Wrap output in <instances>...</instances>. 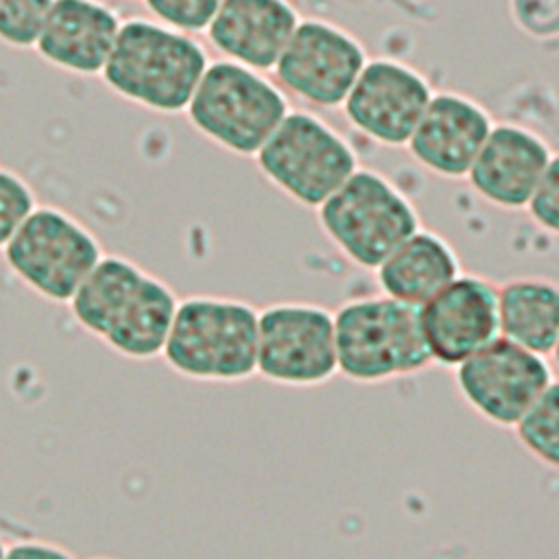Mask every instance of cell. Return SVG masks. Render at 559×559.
<instances>
[{"mask_svg":"<svg viewBox=\"0 0 559 559\" xmlns=\"http://www.w3.org/2000/svg\"><path fill=\"white\" fill-rule=\"evenodd\" d=\"M177 304L164 280L120 255H103L68 301L87 334L129 360L162 356Z\"/></svg>","mask_w":559,"mask_h":559,"instance_id":"1","label":"cell"},{"mask_svg":"<svg viewBox=\"0 0 559 559\" xmlns=\"http://www.w3.org/2000/svg\"><path fill=\"white\" fill-rule=\"evenodd\" d=\"M258 310L234 297L179 299L162 358L194 382L236 384L255 376Z\"/></svg>","mask_w":559,"mask_h":559,"instance_id":"2","label":"cell"},{"mask_svg":"<svg viewBox=\"0 0 559 559\" xmlns=\"http://www.w3.org/2000/svg\"><path fill=\"white\" fill-rule=\"evenodd\" d=\"M207 66L205 48L192 35L159 22L127 20L100 74L122 98L177 114L188 107Z\"/></svg>","mask_w":559,"mask_h":559,"instance_id":"3","label":"cell"},{"mask_svg":"<svg viewBox=\"0 0 559 559\" xmlns=\"http://www.w3.org/2000/svg\"><path fill=\"white\" fill-rule=\"evenodd\" d=\"M338 373L356 384H384L432 365L419 310L386 295L349 299L334 312Z\"/></svg>","mask_w":559,"mask_h":559,"instance_id":"4","label":"cell"},{"mask_svg":"<svg viewBox=\"0 0 559 559\" xmlns=\"http://www.w3.org/2000/svg\"><path fill=\"white\" fill-rule=\"evenodd\" d=\"M317 218L332 245L367 271H376L419 229V216L408 197L384 175L369 168H356L317 207Z\"/></svg>","mask_w":559,"mask_h":559,"instance_id":"5","label":"cell"},{"mask_svg":"<svg viewBox=\"0 0 559 559\" xmlns=\"http://www.w3.org/2000/svg\"><path fill=\"white\" fill-rule=\"evenodd\" d=\"M186 111L205 138L253 157L290 107L284 90L264 72L221 59L207 66Z\"/></svg>","mask_w":559,"mask_h":559,"instance_id":"6","label":"cell"},{"mask_svg":"<svg viewBox=\"0 0 559 559\" xmlns=\"http://www.w3.org/2000/svg\"><path fill=\"white\" fill-rule=\"evenodd\" d=\"M253 157L275 188L314 210L358 168L354 148L336 129L293 109Z\"/></svg>","mask_w":559,"mask_h":559,"instance_id":"7","label":"cell"},{"mask_svg":"<svg viewBox=\"0 0 559 559\" xmlns=\"http://www.w3.org/2000/svg\"><path fill=\"white\" fill-rule=\"evenodd\" d=\"M2 253L24 286L55 304H68L103 258L98 240L57 207H35Z\"/></svg>","mask_w":559,"mask_h":559,"instance_id":"8","label":"cell"},{"mask_svg":"<svg viewBox=\"0 0 559 559\" xmlns=\"http://www.w3.org/2000/svg\"><path fill=\"white\" fill-rule=\"evenodd\" d=\"M338 373L334 314L280 301L258 310L255 376L282 386H321Z\"/></svg>","mask_w":559,"mask_h":559,"instance_id":"9","label":"cell"},{"mask_svg":"<svg viewBox=\"0 0 559 559\" xmlns=\"http://www.w3.org/2000/svg\"><path fill=\"white\" fill-rule=\"evenodd\" d=\"M362 44L345 28L317 17L299 20L273 74L282 90L319 107H341L367 63Z\"/></svg>","mask_w":559,"mask_h":559,"instance_id":"10","label":"cell"},{"mask_svg":"<svg viewBox=\"0 0 559 559\" xmlns=\"http://www.w3.org/2000/svg\"><path fill=\"white\" fill-rule=\"evenodd\" d=\"M552 380L546 356L502 336L454 367L463 402L500 428H513Z\"/></svg>","mask_w":559,"mask_h":559,"instance_id":"11","label":"cell"},{"mask_svg":"<svg viewBox=\"0 0 559 559\" xmlns=\"http://www.w3.org/2000/svg\"><path fill=\"white\" fill-rule=\"evenodd\" d=\"M417 310L432 365L454 369L500 338L498 286L487 277L461 273Z\"/></svg>","mask_w":559,"mask_h":559,"instance_id":"12","label":"cell"},{"mask_svg":"<svg viewBox=\"0 0 559 559\" xmlns=\"http://www.w3.org/2000/svg\"><path fill=\"white\" fill-rule=\"evenodd\" d=\"M432 94L415 68L393 59H369L341 107L362 135L384 146H406Z\"/></svg>","mask_w":559,"mask_h":559,"instance_id":"13","label":"cell"},{"mask_svg":"<svg viewBox=\"0 0 559 559\" xmlns=\"http://www.w3.org/2000/svg\"><path fill=\"white\" fill-rule=\"evenodd\" d=\"M491 127L489 114L472 98L454 92H437L406 146L413 159L426 170L459 179L467 177Z\"/></svg>","mask_w":559,"mask_h":559,"instance_id":"14","label":"cell"},{"mask_svg":"<svg viewBox=\"0 0 559 559\" xmlns=\"http://www.w3.org/2000/svg\"><path fill=\"white\" fill-rule=\"evenodd\" d=\"M550 157L548 144L535 131L509 122L493 124L467 181L491 205L526 210Z\"/></svg>","mask_w":559,"mask_h":559,"instance_id":"15","label":"cell"},{"mask_svg":"<svg viewBox=\"0 0 559 559\" xmlns=\"http://www.w3.org/2000/svg\"><path fill=\"white\" fill-rule=\"evenodd\" d=\"M299 20L288 0H223L207 37L227 61L271 72Z\"/></svg>","mask_w":559,"mask_h":559,"instance_id":"16","label":"cell"},{"mask_svg":"<svg viewBox=\"0 0 559 559\" xmlns=\"http://www.w3.org/2000/svg\"><path fill=\"white\" fill-rule=\"evenodd\" d=\"M120 24L103 2L55 0L35 48L57 68L98 74L111 55Z\"/></svg>","mask_w":559,"mask_h":559,"instance_id":"17","label":"cell"},{"mask_svg":"<svg viewBox=\"0 0 559 559\" xmlns=\"http://www.w3.org/2000/svg\"><path fill=\"white\" fill-rule=\"evenodd\" d=\"M373 273L382 295L421 308L461 275V266L445 238L419 227Z\"/></svg>","mask_w":559,"mask_h":559,"instance_id":"18","label":"cell"},{"mask_svg":"<svg viewBox=\"0 0 559 559\" xmlns=\"http://www.w3.org/2000/svg\"><path fill=\"white\" fill-rule=\"evenodd\" d=\"M500 336L539 356H550L559 338V282L513 277L498 286Z\"/></svg>","mask_w":559,"mask_h":559,"instance_id":"19","label":"cell"},{"mask_svg":"<svg viewBox=\"0 0 559 559\" xmlns=\"http://www.w3.org/2000/svg\"><path fill=\"white\" fill-rule=\"evenodd\" d=\"M520 445L542 465L559 469V380H552L513 426Z\"/></svg>","mask_w":559,"mask_h":559,"instance_id":"20","label":"cell"},{"mask_svg":"<svg viewBox=\"0 0 559 559\" xmlns=\"http://www.w3.org/2000/svg\"><path fill=\"white\" fill-rule=\"evenodd\" d=\"M55 0H0V39L9 46H35Z\"/></svg>","mask_w":559,"mask_h":559,"instance_id":"21","label":"cell"},{"mask_svg":"<svg viewBox=\"0 0 559 559\" xmlns=\"http://www.w3.org/2000/svg\"><path fill=\"white\" fill-rule=\"evenodd\" d=\"M221 2L223 0H144L159 24L188 35L207 31Z\"/></svg>","mask_w":559,"mask_h":559,"instance_id":"22","label":"cell"},{"mask_svg":"<svg viewBox=\"0 0 559 559\" xmlns=\"http://www.w3.org/2000/svg\"><path fill=\"white\" fill-rule=\"evenodd\" d=\"M33 210L31 188L17 175L0 170V249L15 236Z\"/></svg>","mask_w":559,"mask_h":559,"instance_id":"23","label":"cell"},{"mask_svg":"<svg viewBox=\"0 0 559 559\" xmlns=\"http://www.w3.org/2000/svg\"><path fill=\"white\" fill-rule=\"evenodd\" d=\"M526 210L539 227L559 236V155L550 157Z\"/></svg>","mask_w":559,"mask_h":559,"instance_id":"24","label":"cell"},{"mask_svg":"<svg viewBox=\"0 0 559 559\" xmlns=\"http://www.w3.org/2000/svg\"><path fill=\"white\" fill-rule=\"evenodd\" d=\"M511 13L531 37H559V0H511Z\"/></svg>","mask_w":559,"mask_h":559,"instance_id":"25","label":"cell"},{"mask_svg":"<svg viewBox=\"0 0 559 559\" xmlns=\"http://www.w3.org/2000/svg\"><path fill=\"white\" fill-rule=\"evenodd\" d=\"M4 559H76L68 548L46 539H20L7 544Z\"/></svg>","mask_w":559,"mask_h":559,"instance_id":"26","label":"cell"},{"mask_svg":"<svg viewBox=\"0 0 559 559\" xmlns=\"http://www.w3.org/2000/svg\"><path fill=\"white\" fill-rule=\"evenodd\" d=\"M550 356H552V360H555V365L559 367V338H557V343H555V347H552V352H550Z\"/></svg>","mask_w":559,"mask_h":559,"instance_id":"27","label":"cell"},{"mask_svg":"<svg viewBox=\"0 0 559 559\" xmlns=\"http://www.w3.org/2000/svg\"><path fill=\"white\" fill-rule=\"evenodd\" d=\"M4 555H7V544H4V539L0 537V559H4Z\"/></svg>","mask_w":559,"mask_h":559,"instance_id":"28","label":"cell"},{"mask_svg":"<svg viewBox=\"0 0 559 559\" xmlns=\"http://www.w3.org/2000/svg\"><path fill=\"white\" fill-rule=\"evenodd\" d=\"M92 559H111V557H92Z\"/></svg>","mask_w":559,"mask_h":559,"instance_id":"29","label":"cell"}]
</instances>
